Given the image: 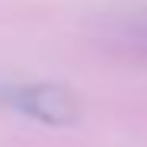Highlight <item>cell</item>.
<instances>
[{
  "label": "cell",
  "instance_id": "obj_1",
  "mask_svg": "<svg viewBox=\"0 0 147 147\" xmlns=\"http://www.w3.org/2000/svg\"><path fill=\"white\" fill-rule=\"evenodd\" d=\"M0 106L19 112L32 121L51 128H64L74 125L80 115V102L67 86L48 83V80H16V83H3L0 86Z\"/></svg>",
  "mask_w": 147,
  "mask_h": 147
}]
</instances>
